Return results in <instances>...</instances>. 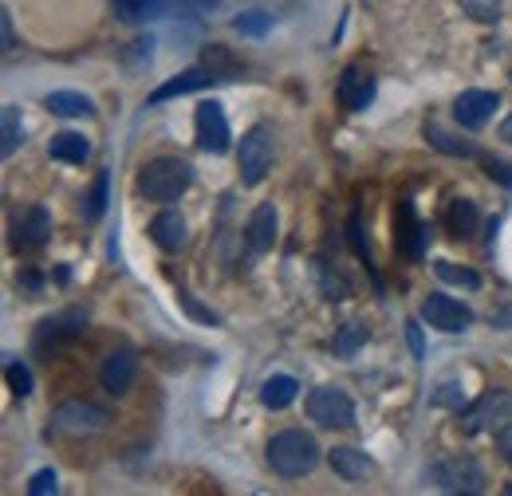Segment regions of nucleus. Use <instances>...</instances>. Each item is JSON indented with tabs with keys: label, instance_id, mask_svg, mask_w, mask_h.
I'll list each match as a JSON object with an SVG mask.
<instances>
[{
	"label": "nucleus",
	"instance_id": "obj_28",
	"mask_svg": "<svg viewBox=\"0 0 512 496\" xmlns=\"http://www.w3.org/2000/svg\"><path fill=\"white\" fill-rule=\"evenodd\" d=\"M221 0H154L150 4V16H166V12H186V16H205L213 12Z\"/></svg>",
	"mask_w": 512,
	"mask_h": 496
},
{
	"label": "nucleus",
	"instance_id": "obj_21",
	"mask_svg": "<svg viewBox=\"0 0 512 496\" xmlns=\"http://www.w3.org/2000/svg\"><path fill=\"white\" fill-rule=\"evenodd\" d=\"M48 158L52 162H71V166H83L91 158V142L75 130H64V134H52L48 142Z\"/></svg>",
	"mask_w": 512,
	"mask_h": 496
},
{
	"label": "nucleus",
	"instance_id": "obj_15",
	"mask_svg": "<svg viewBox=\"0 0 512 496\" xmlns=\"http://www.w3.org/2000/svg\"><path fill=\"white\" fill-rule=\"evenodd\" d=\"M134 374H138V355L134 351H115V355L103 359L99 382H103L107 394H127L130 386H134Z\"/></svg>",
	"mask_w": 512,
	"mask_h": 496
},
{
	"label": "nucleus",
	"instance_id": "obj_23",
	"mask_svg": "<svg viewBox=\"0 0 512 496\" xmlns=\"http://www.w3.org/2000/svg\"><path fill=\"white\" fill-rule=\"evenodd\" d=\"M44 107L52 115H60V119H87V115H95V103L87 95H79V91H52L44 99Z\"/></svg>",
	"mask_w": 512,
	"mask_h": 496
},
{
	"label": "nucleus",
	"instance_id": "obj_36",
	"mask_svg": "<svg viewBox=\"0 0 512 496\" xmlns=\"http://www.w3.org/2000/svg\"><path fill=\"white\" fill-rule=\"evenodd\" d=\"M150 4H154V0H115L119 16H123L127 24H138V20H146V16H150Z\"/></svg>",
	"mask_w": 512,
	"mask_h": 496
},
{
	"label": "nucleus",
	"instance_id": "obj_38",
	"mask_svg": "<svg viewBox=\"0 0 512 496\" xmlns=\"http://www.w3.org/2000/svg\"><path fill=\"white\" fill-rule=\"evenodd\" d=\"M465 8H469V16H477V20H485V24H493V20L501 16V4H497V0H465Z\"/></svg>",
	"mask_w": 512,
	"mask_h": 496
},
{
	"label": "nucleus",
	"instance_id": "obj_41",
	"mask_svg": "<svg viewBox=\"0 0 512 496\" xmlns=\"http://www.w3.org/2000/svg\"><path fill=\"white\" fill-rule=\"evenodd\" d=\"M0 36H4V44H0V48H4V56H8V52L16 48V32H12V16H8V8L0 12Z\"/></svg>",
	"mask_w": 512,
	"mask_h": 496
},
{
	"label": "nucleus",
	"instance_id": "obj_6",
	"mask_svg": "<svg viewBox=\"0 0 512 496\" xmlns=\"http://www.w3.org/2000/svg\"><path fill=\"white\" fill-rule=\"evenodd\" d=\"M111 426V414L95 402H64L52 410V430L56 434L71 437H87V434H103Z\"/></svg>",
	"mask_w": 512,
	"mask_h": 496
},
{
	"label": "nucleus",
	"instance_id": "obj_8",
	"mask_svg": "<svg viewBox=\"0 0 512 496\" xmlns=\"http://www.w3.org/2000/svg\"><path fill=\"white\" fill-rule=\"evenodd\" d=\"M197 146L205 154H225L229 150V119H225V107L217 99H205L197 107Z\"/></svg>",
	"mask_w": 512,
	"mask_h": 496
},
{
	"label": "nucleus",
	"instance_id": "obj_31",
	"mask_svg": "<svg viewBox=\"0 0 512 496\" xmlns=\"http://www.w3.org/2000/svg\"><path fill=\"white\" fill-rule=\"evenodd\" d=\"M363 343H367V327H363V323H347V327L335 335V343H331V347H335V355H339V359H351Z\"/></svg>",
	"mask_w": 512,
	"mask_h": 496
},
{
	"label": "nucleus",
	"instance_id": "obj_44",
	"mask_svg": "<svg viewBox=\"0 0 512 496\" xmlns=\"http://www.w3.org/2000/svg\"><path fill=\"white\" fill-rule=\"evenodd\" d=\"M501 138H505V142H512V115L505 119V126H501Z\"/></svg>",
	"mask_w": 512,
	"mask_h": 496
},
{
	"label": "nucleus",
	"instance_id": "obj_25",
	"mask_svg": "<svg viewBox=\"0 0 512 496\" xmlns=\"http://www.w3.org/2000/svg\"><path fill=\"white\" fill-rule=\"evenodd\" d=\"M107 201H111V174L99 170V174H95V186H91V193H87L83 205H79L83 221H99V217L107 213Z\"/></svg>",
	"mask_w": 512,
	"mask_h": 496
},
{
	"label": "nucleus",
	"instance_id": "obj_12",
	"mask_svg": "<svg viewBox=\"0 0 512 496\" xmlns=\"http://www.w3.org/2000/svg\"><path fill=\"white\" fill-rule=\"evenodd\" d=\"M87 335V315L83 311H64V315H52L36 327V351H48V347H60L71 339H83Z\"/></svg>",
	"mask_w": 512,
	"mask_h": 496
},
{
	"label": "nucleus",
	"instance_id": "obj_13",
	"mask_svg": "<svg viewBox=\"0 0 512 496\" xmlns=\"http://www.w3.org/2000/svg\"><path fill=\"white\" fill-rule=\"evenodd\" d=\"M335 95H339V103H343L347 111H367V107H371V99H375V75H371L367 67L351 63V67L339 75Z\"/></svg>",
	"mask_w": 512,
	"mask_h": 496
},
{
	"label": "nucleus",
	"instance_id": "obj_18",
	"mask_svg": "<svg viewBox=\"0 0 512 496\" xmlns=\"http://www.w3.org/2000/svg\"><path fill=\"white\" fill-rule=\"evenodd\" d=\"M209 71L205 67H186L182 75H174V79H166L154 95H150V107H158V103H166V99H178V95H190V91H201V87H209Z\"/></svg>",
	"mask_w": 512,
	"mask_h": 496
},
{
	"label": "nucleus",
	"instance_id": "obj_4",
	"mask_svg": "<svg viewBox=\"0 0 512 496\" xmlns=\"http://www.w3.org/2000/svg\"><path fill=\"white\" fill-rule=\"evenodd\" d=\"M512 414V390H489L481 394L473 406L457 410V426L461 434H485V430H501Z\"/></svg>",
	"mask_w": 512,
	"mask_h": 496
},
{
	"label": "nucleus",
	"instance_id": "obj_42",
	"mask_svg": "<svg viewBox=\"0 0 512 496\" xmlns=\"http://www.w3.org/2000/svg\"><path fill=\"white\" fill-rule=\"evenodd\" d=\"M497 449H501V457L512 465V422L509 426H501V434H497Z\"/></svg>",
	"mask_w": 512,
	"mask_h": 496
},
{
	"label": "nucleus",
	"instance_id": "obj_11",
	"mask_svg": "<svg viewBox=\"0 0 512 496\" xmlns=\"http://www.w3.org/2000/svg\"><path fill=\"white\" fill-rule=\"evenodd\" d=\"M422 319H426L430 327H438V331H449V335L473 327V311L465 308L461 300H453V296H426Z\"/></svg>",
	"mask_w": 512,
	"mask_h": 496
},
{
	"label": "nucleus",
	"instance_id": "obj_10",
	"mask_svg": "<svg viewBox=\"0 0 512 496\" xmlns=\"http://www.w3.org/2000/svg\"><path fill=\"white\" fill-rule=\"evenodd\" d=\"M48 237H52V213L44 205H32L12 221V248L16 252H36V248L48 245Z\"/></svg>",
	"mask_w": 512,
	"mask_h": 496
},
{
	"label": "nucleus",
	"instance_id": "obj_27",
	"mask_svg": "<svg viewBox=\"0 0 512 496\" xmlns=\"http://www.w3.org/2000/svg\"><path fill=\"white\" fill-rule=\"evenodd\" d=\"M426 138H430V146H438L442 154H453V158H477V146L473 142H461V138H453L449 130L442 126H426Z\"/></svg>",
	"mask_w": 512,
	"mask_h": 496
},
{
	"label": "nucleus",
	"instance_id": "obj_5",
	"mask_svg": "<svg viewBox=\"0 0 512 496\" xmlns=\"http://www.w3.org/2000/svg\"><path fill=\"white\" fill-rule=\"evenodd\" d=\"M308 418L323 430H351L355 426V402L339 386H320L308 394Z\"/></svg>",
	"mask_w": 512,
	"mask_h": 496
},
{
	"label": "nucleus",
	"instance_id": "obj_17",
	"mask_svg": "<svg viewBox=\"0 0 512 496\" xmlns=\"http://www.w3.org/2000/svg\"><path fill=\"white\" fill-rule=\"evenodd\" d=\"M446 229L453 241H473L477 229H481V213H477V205L465 201V197H453V201H449V213H446Z\"/></svg>",
	"mask_w": 512,
	"mask_h": 496
},
{
	"label": "nucleus",
	"instance_id": "obj_37",
	"mask_svg": "<svg viewBox=\"0 0 512 496\" xmlns=\"http://www.w3.org/2000/svg\"><path fill=\"white\" fill-rule=\"evenodd\" d=\"M178 300H182V308L190 311L193 319H201V323H209V327H217V323H221V315H217V311H209V308H201V304L193 300V296H190V292H186V288L178 292Z\"/></svg>",
	"mask_w": 512,
	"mask_h": 496
},
{
	"label": "nucleus",
	"instance_id": "obj_35",
	"mask_svg": "<svg viewBox=\"0 0 512 496\" xmlns=\"http://www.w3.org/2000/svg\"><path fill=\"white\" fill-rule=\"evenodd\" d=\"M60 489V477H56V469H40L32 481H28V496H48Z\"/></svg>",
	"mask_w": 512,
	"mask_h": 496
},
{
	"label": "nucleus",
	"instance_id": "obj_19",
	"mask_svg": "<svg viewBox=\"0 0 512 496\" xmlns=\"http://www.w3.org/2000/svg\"><path fill=\"white\" fill-rule=\"evenodd\" d=\"M327 461H331V469H335L343 481H363V477L371 473V457H367L363 449H355V445H335V449H327Z\"/></svg>",
	"mask_w": 512,
	"mask_h": 496
},
{
	"label": "nucleus",
	"instance_id": "obj_16",
	"mask_svg": "<svg viewBox=\"0 0 512 496\" xmlns=\"http://www.w3.org/2000/svg\"><path fill=\"white\" fill-rule=\"evenodd\" d=\"M150 237H154V245L158 248L178 252V248L190 241V233H186V217H182L178 209H162V213L150 221Z\"/></svg>",
	"mask_w": 512,
	"mask_h": 496
},
{
	"label": "nucleus",
	"instance_id": "obj_43",
	"mask_svg": "<svg viewBox=\"0 0 512 496\" xmlns=\"http://www.w3.org/2000/svg\"><path fill=\"white\" fill-rule=\"evenodd\" d=\"M16 284H20V288H24V292H32V296H36V292H40V288H44V284H40V276H36V272H24V276H20V280H16Z\"/></svg>",
	"mask_w": 512,
	"mask_h": 496
},
{
	"label": "nucleus",
	"instance_id": "obj_24",
	"mask_svg": "<svg viewBox=\"0 0 512 496\" xmlns=\"http://www.w3.org/2000/svg\"><path fill=\"white\" fill-rule=\"evenodd\" d=\"M201 67H205L213 79H237V75H241V63L233 60V52L221 48V44H205V48H201Z\"/></svg>",
	"mask_w": 512,
	"mask_h": 496
},
{
	"label": "nucleus",
	"instance_id": "obj_22",
	"mask_svg": "<svg viewBox=\"0 0 512 496\" xmlns=\"http://www.w3.org/2000/svg\"><path fill=\"white\" fill-rule=\"evenodd\" d=\"M296 394H300V382H296L292 374H272V378H264V386H260V402H264L268 410L292 406Z\"/></svg>",
	"mask_w": 512,
	"mask_h": 496
},
{
	"label": "nucleus",
	"instance_id": "obj_7",
	"mask_svg": "<svg viewBox=\"0 0 512 496\" xmlns=\"http://www.w3.org/2000/svg\"><path fill=\"white\" fill-rule=\"evenodd\" d=\"M237 166H241V182L245 186H260L268 178V170H272V134H268V126H253L241 138Z\"/></svg>",
	"mask_w": 512,
	"mask_h": 496
},
{
	"label": "nucleus",
	"instance_id": "obj_34",
	"mask_svg": "<svg viewBox=\"0 0 512 496\" xmlns=\"http://www.w3.org/2000/svg\"><path fill=\"white\" fill-rule=\"evenodd\" d=\"M434 406H446V410H465V386L461 382H442L434 394H430Z\"/></svg>",
	"mask_w": 512,
	"mask_h": 496
},
{
	"label": "nucleus",
	"instance_id": "obj_2",
	"mask_svg": "<svg viewBox=\"0 0 512 496\" xmlns=\"http://www.w3.org/2000/svg\"><path fill=\"white\" fill-rule=\"evenodd\" d=\"M190 186H193V166L182 162V158H154L138 174V193L146 201H162V205L178 201Z\"/></svg>",
	"mask_w": 512,
	"mask_h": 496
},
{
	"label": "nucleus",
	"instance_id": "obj_32",
	"mask_svg": "<svg viewBox=\"0 0 512 496\" xmlns=\"http://www.w3.org/2000/svg\"><path fill=\"white\" fill-rule=\"evenodd\" d=\"M233 28H237L241 36H264V32L272 28V16L260 12V8H253V12H241V16L233 20Z\"/></svg>",
	"mask_w": 512,
	"mask_h": 496
},
{
	"label": "nucleus",
	"instance_id": "obj_40",
	"mask_svg": "<svg viewBox=\"0 0 512 496\" xmlns=\"http://www.w3.org/2000/svg\"><path fill=\"white\" fill-rule=\"evenodd\" d=\"M406 339H410V351H414V359H422V355H426V339H422V327H418V319H410V323H406Z\"/></svg>",
	"mask_w": 512,
	"mask_h": 496
},
{
	"label": "nucleus",
	"instance_id": "obj_14",
	"mask_svg": "<svg viewBox=\"0 0 512 496\" xmlns=\"http://www.w3.org/2000/svg\"><path fill=\"white\" fill-rule=\"evenodd\" d=\"M497 107H501V99L493 91H461L457 103H453V119L465 130H481L497 115Z\"/></svg>",
	"mask_w": 512,
	"mask_h": 496
},
{
	"label": "nucleus",
	"instance_id": "obj_29",
	"mask_svg": "<svg viewBox=\"0 0 512 496\" xmlns=\"http://www.w3.org/2000/svg\"><path fill=\"white\" fill-rule=\"evenodd\" d=\"M434 272H438V280H446V284H457V288H481V276H477L473 268H461V264H453V260H434Z\"/></svg>",
	"mask_w": 512,
	"mask_h": 496
},
{
	"label": "nucleus",
	"instance_id": "obj_20",
	"mask_svg": "<svg viewBox=\"0 0 512 496\" xmlns=\"http://www.w3.org/2000/svg\"><path fill=\"white\" fill-rule=\"evenodd\" d=\"M245 241L253 252H268L276 245V205H256V213L245 225Z\"/></svg>",
	"mask_w": 512,
	"mask_h": 496
},
{
	"label": "nucleus",
	"instance_id": "obj_1",
	"mask_svg": "<svg viewBox=\"0 0 512 496\" xmlns=\"http://www.w3.org/2000/svg\"><path fill=\"white\" fill-rule=\"evenodd\" d=\"M320 453L323 449L316 445V437L304 430H284L268 441V465H272V473H280L288 481L308 477L320 465Z\"/></svg>",
	"mask_w": 512,
	"mask_h": 496
},
{
	"label": "nucleus",
	"instance_id": "obj_33",
	"mask_svg": "<svg viewBox=\"0 0 512 496\" xmlns=\"http://www.w3.org/2000/svg\"><path fill=\"white\" fill-rule=\"evenodd\" d=\"M4 378H8V390H12L16 398H28V394H32V371H28L24 363L12 359V363L4 367Z\"/></svg>",
	"mask_w": 512,
	"mask_h": 496
},
{
	"label": "nucleus",
	"instance_id": "obj_3",
	"mask_svg": "<svg viewBox=\"0 0 512 496\" xmlns=\"http://www.w3.org/2000/svg\"><path fill=\"white\" fill-rule=\"evenodd\" d=\"M430 485H438L442 493H465V496H477L485 493V469L473 461V457H446L438 465H430L426 473Z\"/></svg>",
	"mask_w": 512,
	"mask_h": 496
},
{
	"label": "nucleus",
	"instance_id": "obj_30",
	"mask_svg": "<svg viewBox=\"0 0 512 496\" xmlns=\"http://www.w3.org/2000/svg\"><path fill=\"white\" fill-rule=\"evenodd\" d=\"M316 276H320V292H323V300H331V304H339V300H347L351 296V284L339 276V272H331L327 264H316Z\"/></svg>",
	"mask_w": 512,
	"mask_h": 496
},
{
	"label": "nucleus",
	"instance_id": "obj_9",
	"mask_svg": "<svg viewBox=\"0 0 512 496\" xmlns=\"http://www.w3.org/2000/svg\"><path fill=\"white\" fill-rule=\"evenodd\" d=\"M426 241H430V229L418 221L414 205H410V201H398V213H394V248H398V256L422 260Z\"/></svg>",
	"mask_w": 512,
	"mask_h": 496
},
{
	"label": "nucleus",
	"instance_id": "obj_39",
	"mask_svg": "<svg viewBox=\"0 0 512 496\" xmlns=\"http://www.w3.org/2000/svg\"><path fill=\"white\" fill-rule=\"evenodd\" d=\"M485 174L497 178L501 186H512V162H501V158H485Z\"/></svg>",
	"mask_w": 512,
	"mask_h": 496
},
{
	"label": "nucleus",
	"instance_id": "obj_26",
	"mask_svg": "<svg viewBox=\"0 0 512 496\" xmlns=\"http://www.w3.org/2000/svg\"><path fill=\"white\" fill-rule=\"evenodd\" d=\"M20 142H24V123H20V107L4 103V111H0V154H4V158H12Z\"/></svg>",
	"mask_w": 512,
	"mask_h": 496
}]
</instances>
